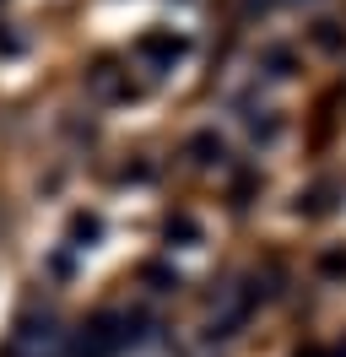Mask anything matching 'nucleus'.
<instances>
[{"mask_svg": "<svg viewBox=\"0 0 346 357\" xmlns=\"http://www.w3.org/2000/svg\"><path fill=\"white\" fill-rule=\"evenodd\" d=\"M60 347V331L43 319V325H22L11 341H6V357H49Z\"/></svg>", "mask_w": 346, "mask_h": 357, "instance_id": "nucleus-1", "label": "nucleus"}, {"mask_svg": "<svg viewBox=\"0 0 346 357\" xmlns=\"http://www.w3.org/2000/svg\"><path fill=\"white\" fill-rule=\"evenodd\" d=\"M141 54H157V60H179V54H184V38H173V33H146V38H141Z\"/></svg>", "mask_w": 346, "mask_h": 357, "instance_id": "nucleus-2", "label": "nucleus"}, {"mask_svg": "<svg viewBox=\"0 0 346 357\" xmlns=\"http://www.w3.org/2000/svg\"><path fill=\"white\" fill-rule=\"evenodd\" d=\"M190 152H195V162H216V157H222V141H216L211 130H200L190 141Z\"/></svg>", "mask_w": 346, "mask_h": 357, "instance_id": "nucleus-3", "label": "nucleus"}, {"mask_svg": "<svg viewBox=\"0 0 346 357\" xmlns=\"http://www.w3.org/2000/svg\"><path fill=\"white\" fill-rule=\"evenodd\" d=\"M287 60H292L287 49H271V54H265V66H271V76H287Z\"/></svg>", "mask_w": 346, "mask_h": 357, "instance_id": "nucleus-4", "label": "nucleus"}, {"mask_svg": "<svg viewBox=\"0 0 346 357\" xmlns=\"http://www.w3.org/2000/svg\"><path fill=\"white\" fill-rule=\"evenodd\" d=\"M341 357H346V347H341Z\"/></svg>", "mask_w": 346, "mask_h": 357, "instance_id": "nucleus-5", "label": "nucleus"}]
</instances>
